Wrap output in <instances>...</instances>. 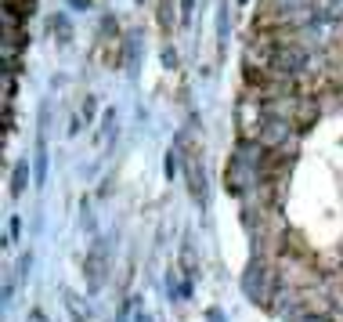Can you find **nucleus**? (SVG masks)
I'll use <instances>...</instances> for the list:
<instances>
[{
  "label": "nucleus",
  "mask_w": 343,
  "mask_h": 322,
  "mask_svg": "<svg viewBox=\"0 0 343 322\" xmlns=\"http://www.w3.org/2000/svg\"><path fill=\"white\" fill-rule=\"evenodd\" d=\"M163 62H166V66H177V54H174V48H166V51H163Z\"/></svg>",
  "instance_id": "f257e3e1"
},
{
  "label": "nucleus",
  "mask_w": 343,
  "mask_h": 322,
  "mask_svg": "<svg viewBox=\"0 0 343 322\" xmlns=\"http://www.w3.org/2000/svg\"><path fill=\"white\" fill-rule=\"evenodd\" d=\"M69 4H72L76 11H83V8H90V0H69Z\"/></svg>",
  "instance_id": "f03ea898"
}]
</instances>
